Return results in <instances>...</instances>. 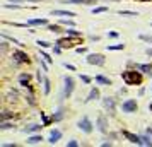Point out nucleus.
I'll return each instance as SVG.
<instances>
[{
  "label": "nucleus",
  "mask_w": 152,
  "mask_h": 147,
  "mask_svg": "<svg viewBox=\"0 0 152 147\" xmlns=\"http://www.w3.org/2000/svg\"><path fill=\"white\" fill-rule=\"evenodd\" d=\"M137 2H149V0H137Z\"/></svg>",
  "instance_id": "obj_52"
},
{
  "label": "nucleus",
  "mask_w": 152,
  "mask_h": 147,
  "mask_svg": "<svg viewBox=\"0 0 152 147\" xmlns=\"http://www.w3.org/2000/svg\"><path fill=\"white\" fill-rule=\"evenodd\" d=\"M121 134H123L125 139H128V142L137 144V146H142V137H139V135H135V134H132V132H128V130H123Z\"/></svg>",
  "instance_id": "obj_10"
},
{
  "label": "nucleus",
  "mask_w": 152,
  "mask_h": 147,
  "mask_svg": "<svg viewBox=\"0 0 152 147\" xmlns=\"http://www.w3.org/2000/svg\"><path fill=\"white\" fill-rule=\"evenodd\" d=\"M5 99H7V103H15L19 99V91L17 89H9L7 94H5Z\"/></svg>",
  "instance_id": "obj_12"
},
{
  "label": "nucleus",
  "mask_w": 152,
  "mask_h": 147,
  "mask_svg": "<svg viewBox=\"0 0 152 147\" xmlns=\"http://www.w3.org/2000/svg\"><path fill=\"white\" fill-rule=\"evenodd\" d=\"M63 84H65L63 96H65V98H70L72 92H74V89H75V80H74V77H70V75L63 77Z\"/></svg>",
  "instance_id": "obj_6"
},
{
  "label": "nucleus",
  "mask_w": 152,
  "mask_h": 147,
  "mask_svg": "<svg viewBox=\"0 0 152 147\" xmlns=\"http://www.w3.org/2000/svg\"><path fill=\"white\" fill-rule=\"evenodd\" d=\"M60 139H62V130L55 128V130H51V132H50V137H48V144L55 146V144H56Z\"/></svg>",
  "instance_id": "obj_11"
},
{
  "label": "nucleus",
  "mask_w": 152,
  "mask_h": 147,
  "mask_svg": "<svg viewBox=\"0 0 152 147\" xmlns=\"http://www.w3.org/2000/svg\"><path fill=\"white\" fill-rule=\"evenodd\" d=\"M36 77H38V82H41V80H44V79L41 77V74H36Z\"/></svg>",
  "instance_id": "obj_47"
},
{
  "label": "nucleus",
  "mask_w": 152,
  "mask_h": 147,
  "mask_svg": "<svg viewBox=\"0 0 152 147\" xmlns=\"http://www.w3.org/2000/svg\"><path fill=\"white\" fill-rule=\"evenodd\" d=\"M26 101H27V103H29L31 106H36V101H34V96H31V94H29V96H26Z\"/></svg>",
  "instance_id": "obj_39"
},
{
  "label": "nucleus",
  "mask_w": 152,
  "mask_h": 147,
  "mask_svg": "<svg viewBox=\"0 0 152 147\" xmlns=\"http://www.w3.org/2000/svg\"><path fill=\"white\" fill-rule=\"evenodd\" d=\"M29 26H48V19L41 17V19H29L27 21Z\"/></svg>",
  "instance_id": "obj_19"
},
{
  "label": "nucleus",
  "mask_w": 152,
  "mask_h": 147,
  "mask_svg": "<svg viewBox=\"0 0 152 147\" xmlns=\"http://www.w3.org/2000/svg\"><path fill=\"white\" fill-rule=\"evenodd\" d=\"M29 79H31L29 74H21V75H19V82H21V86H22V87H27L29 91H33V87H31V84H29Z\"/></svg>",
  "instance_id": "obj_14"
},
{
  "label": "nucleus",
  "mask_w": 152,
  "mask_h": 147,
  "mask_svg": "<svg viewBox=\"0 0 152 147\" xmlns=\"http://www.w3.org/2000/svg\"><path fill=\"white\" fill-rule=\"evenodd\" d=\"M151 91H152V87H151Z\"/></svg>",
  "instance_id": "obj_53"
},
{
  "label": "nucleus",
  "mask_w": 152,
  "mask_h": 147,
  "mask_svg": "<svg viewBox=\"0 0 152 147\" xmlns=\"http://www.w3.org/2000/svg\"><path fill=\"white\" fill-rule=\"evenodd\" d=\"M63 3H75V5H96L98 0H65Z\"/></svg>",
  "instance_id": "obj_17"
},
{
  "label": "nucleus",
  "mask_w": 152,
  "mask_h": 147,
  "mask_svg": "<svg viewBox=\"0 0 152 147\" xmlns=\"http://www.w3.org/2000/svg\"><path fill=\"white\" fill-rule=\"evenodd\" d=\"M121 110H123V113H135L139 110L137 99H127V101H123L121 103Z\"/></svg>",
  "instance_id": "obj_7"
},
{
  "label": "nucleus",
  "mask_w": 152,
  "mask_h": 147,
  "mask_svg": "<svg viewBox=\"0 0 152 147\" xmlns=\"http://www.w3.org/2000/svg\"><path fill=\"white\" fill-rule=\"evenodd\" d=\"M39 65L43 67L44 72H48V62H46V60H39Z\"/></svg>",
  "instance_id": "obj_41"
},
{
  "label": "nucleus",
  "mask_w": 152,
  "mask_h": 147,
  "mask_svg": "<svg viewBox=\"0 0 152 147\" xmlns=\"http://www.w3.org/2000/svg\"><path fill=\"white\" fill-rule=\"evenodd\" d=\"M96 99H99V89H98V87H92L91 92H89L87 98H86V103H91V101H96Z\"/></svg>",
  "instance_id": "obj_18"
},
{
  "label": "nucleus",
  "mask_w": 152,
  "mask_h": 147,
  "mask_svg": "<svg viewBox=\"0 0 152 147\" xmlns=\"http://www.w3.org/2000/svg\"><path fill=\"white\" fill-rule=\"evenodd\" d=\"M65 34H68V36H74V38H79V36H82V33H80V31H75L74 27H67V29H65Z\"/></svg>",
  "instance_id": "obj_23"
},
{
  "label": "nucleus",
  "mask_w": 152,
  "mask_h": 147,
  "mask_svg": "<svg viewBox=\"0 0 152 147\" xmlns=\"http://www.w3.org/2000/svg\"><path fill=\"white\" fill-rule=\"evenodd\" d=\"M44 125H38V123H31V125H27L26 128H22V132L24 134H38V132H41V128H43Z\"/></svg>",
  "instance_id": "obj_13"
},
{
  "label": "nucleus",
  "mask_w": 152,
  "mask_h": 147,
  "mask_svg": "<svg viewBox=\"0 0 152 147\" xmlns=\"http://www.w3.org/2000/svg\"><path fill=\"white\" fill-rule=\"evenodd\" d=\"M103 106H104V110L110 113V115H115L116 113V99L115 98H104L103 99Z\"/></svg>",
  "instance_id": "obj_8"
},
{
  "label": "nucleus",
  "mask_w": 152,
  "mask_h": 147,
  "mask_svg": "<svg viewBox=\"0 0 152 147\" xmlns=\"http://www.w3.org/2000/svg\"><path fill=\"white\" fill-rule=\"evenodd\" d=\"M41 58H43V60H46L48 63H51V62H53V58H51L48 53H44V51H41Z\"/></svg>",
  "instance_id": "obj_37"
},
{
  "label": "nucleus",
  "mask_w": 152,
  "mask_h": 147,
  "mask_svg": "<svg viewBox=\"0 0 152 147\" xmlns=\"http://www.w3.org/2000/svg\"><path fill=\"white\" fill-rule=\"evenodd\" d=\"M12 62H14L15 65L29 63V57H27V53H24L22 50H14V53H12Z\"/></svg>",
  "instance_id": "obj_5"
},
{
  "label": "nucleus",
  "mask_w": 152,
  "mask_h": 147,
  "mask_svg": "<svg viewBox=\"0 0 152 147\" xmlns=\"http://www.w3.org/2000/svg\"><path fill=\"white\" fill-rule=\"evenodd\" d=\"M72 38H74V36H72ZM72 38L67 34V38H58L55 45H58V46H62V48H72L74 45L80 43V39H82V36H79V38H75V39H72Z\"/></svg>",
  "instance_id": "obj_2"
},
{
  "label": "nucleus",
  "mask_w": 152,
  "mask_h": 147,
  "mask_svg": "<svg viewBox=\"0 0 152 147\" xmlns=\"http://www.w3.org/2000/svg\"><path fill=\"white\" fill-rule=\"evenodd\" d=\"M9 2H15V3H19V2H22V0H9Z\"/></svg>",
  "instance_id": "obj_50"
},
{
  "label": "nucleus",
  "mask_w": 152,
  "mask_h": 147,
  "mask_svg": "<svg viewBox=\"0 0 152 147\" xmlns=\"http://www.w3.org/2000/svg\"><path fill=\"white\" fill-rule=\"evenodd\" d=\"M135 67L144 74H152V63H135Z\"/></svg>",
  "instance_id": "obj_21"
},
{
  "label": "nucleus",
  "mask_w": 152,
  "mask_h": 147,
  "mask_svg": "<svg viewBox=\"0 0 152 147\" xmlns=\"http://www.w3.org/2000/svg\"><path fill=\"white\" fill-rule=\"evenodd\" d=\"M118 36H120V34H118L116 31H110V33H108V38H113V39H116Z\"/></svg>",
  "instance_id": "obj_42"
},
{
  "label": "nucleus",
  "mask_w": 152,
  "mask_h": 147,
  "mask_svg": "<svg viewBox=\"0 0 152 147\" xmlns=\"http://www.w3.org/2000/svg\"><path fill=\"white\" fill-rule=\"evenodd\" d=\"M77 146H79L77 140H70V142H67V147H77Z\"/></svg>",
  "instance_id": "obj_44"
},
{
  "label": "nucleus",
  "mask_w": 152,
  "mask_h": 147,
  "mask_svg": "<svg viewBox=\"0 0 152 147\" xmlns=\"http://www.w3.org/2000/svg\"><path fill=\"white\" fill-rule=\"evenodd\" d=\"M51 15H56V17H60V15L75 17V12H72V10H60V9H53V10H51Z\"/></svg>",
  "instance_id": "obj_16"
},
{
  "label": "nucleus",
  "mask_w": 152,
  "mask_h": 147,
  "mask_svg": "<svg viewBox=\"0 0 152 147\" xmlns=\"http://www.w3.org/2000/svg\"><path fill=\"white\" fill-rule=\"evenodd\" d=\"M14 116H15V115H14L12 111H7V110L2 111V120H12Z\"/></svg>",
  "instance_id": "obj_29"
},
{
  "label": "nucleus",
  "mask_w": 152,
  "mask_h": 147,
  "mask_svg": "<svg viewBox=\"0 0 152 147\" xmlns=\"http://www.w3.org/2000/svg\"><path fill=\"white\" fill-rule=\"evenodd\" d=\"M149 110H151V111H152V103H151V104H149Z\"/></svg>",
  "instance_id": "obj_51"
},
{
  "label": "nucleus",
  "mask_w": 152,
  "mask_h": 147,
  "mask_svg": "<svg viewBox=\"0 0 152 147\" xmlns=\"http://www.w3.org/2000/svg\"><path fill=\"white\" fill-rule=\"evenodd\" d=\"M108 50H110V51H120V50H125V43H118V45H108Z\"/></svg>",
  "instance_id": "obj_24"
},
{
  "label": "nucleus",
  "mask_w": 152,
  "mask_h": 147,
  "mask_svg": "<svg viewBox=\"0 0 152 147\" xmlns=\"http://www.w3.org/2000/svg\"><path fill=\"white\" fill-rule=\"evenodd\" d=\"M2 38H3V39H7V41H10V43H14V45H19V46H24V45H22L21 41H17V39H15L14 36H9L7 33H2Z\"/></svg>",
  "instance_id": "obj_22"
},
{
  "label": "nucleus",
  "mask_w": 152,
  "mask_h": 147,
  "mask_svg": "<svg viewBox=\"0 0 152 147\" xmlns=\"http://www.w3.org/2000/svg\"><path fill=\"white\" fill-rule=\"evenodd\" d=\"M96 84H101V86H111L113 82H111V79H108V77H104V75H96Z\"/></svg>",
  "instance_id": "obj_20"
},
{
  "label": "nucleus",
  "mask_w": 152,
  "mask_h": 147,
  "mask_svg": "<svg viewBox=\"0 0 152 147\" xmlns=\"http://www.w3.org/2000/svg\"><path fill=\"white\" fill-rule=\"evenodd\" d=\"M41 120H43V125H44V127H48V125L51 123V120H53V118H48L44 113H41Z\"/></svg>",
  "instance_id": "obj_34"
},
{
  "label": "nucleus",
  "mask_w": 152,
  "mask_h": 147,
  "mask_svg": "<svg viewBox=\"0 0 152 147\" xmlns=\"http://www.w3.org/2000/svg\"><path fill=\"white\" fill-rule=\"evenodd\" d=\"M43 86H44V96H48V94H50V91H51V82H50V79H46V77H44Z\"/></svg>",
  "instance_id": "obj_27"
},
{
  "label": "nucleus",
  "mask_w": 152,
  "mask_h": 147,
  "mask_svg": "<svg viewBox=\"0 0 152 147\" xmlns=\"http://www.w3.org/2000/svg\"><path fill=\"white\" fill-rule=\"evenodd\" d=\"M110 10V7H106V5H101V7H94L92 9V14L96 15V14H104V12H108Z\"/></svg>",
  "instance_id": "obj_25"
},
{
  "label": "nucleus",
  "mask_w": 152,
  "mask_h": 147,
  "mask_svg": "<svg viewBox=\"0 0 152 147\" xmlns=\"http://www.w3.org/2000/svg\"><path fill=\"white\" fill-rule=\"evenodd\" d=\"M147 134H149V135H151V137H152V128H151V127L147 128Z\"/></svg>",
  "instance_id": "obj_49"
},
{
  "label": "nucleus",
  "mask_w": 152,
  "mask_h": 147,
  "mask_svg": "<svg viewBox=\"0 0 152 147\" xmlns=\"http://www.w3.org/2000/svg\"><path fill=\"white\" fill-rule=\"evenodd\" d=\"M48 29L51 33H60V26H55V24H48Z\"/></svg>",
  "instance_id": "obj_36"
},
{
  "label": "nucleus",
  "mask_w": 152,
  "mask_h": 147,
  "mask_svg": "<svg viewBox=\"0 0 152 147\" xmlns=\"http://www.w3.org/2000/svg\"><path fill=\"white\" fill-rule=\"evenodd\" d=\"M0 46H2V55H5V53H7V50H9V43H5V41H3V43H0Z\"/></svg>",
  "instance_id": "obj_40"
},
{
  "label": "nucleus",
  "mask_w": 152,
  "mask_h": 147,
  "mask_svg": "<svg viewBox=\"0 0 152 147\" xmlns=\"http://www.w3.org/2000/svg\"><path fill=\"white\" fill-rule=\"evenodd\" d=\"M77 127H79V130H82L84 134H92V130H94V125H92V122L89 120V116H82V118L77 122Z\"/></svg>",
  "instance_id": "obj_4"
},
{
  "label": "nucleus",
  "mask_w": 152,
  "mask_h": 147,
  "mask_svg": "<svg viewBox=\"0 0 152 147\" xmlns=\"http://www.w3.org/2000/svg\"><path fill=\"white\" fill-rule=\"evenodd\" d=\"M121 79L127 86H140L144 82V77H142V70H123L121 72Z\"/></svg>",
  "instance_id": "obj_1"
},
{
  "label": "nucleus",
  "mask_w": 152,
  "mask_h": 147,
  "mask_svg": "<svg viewBox=\"0 0 152 147\" xmlns=\"http://www.w3.org/2000/svg\"><path fill=\"white\" fill-rule=\"evenodd\" d=\"M41 140H43V135H41V134H34V135H29V137H27L26 144H27V146H36V144H39Z\"/></svg>",
  "instance_id": "obj_15"
},
{
  "label": "nucleus",
  "mask_w": 152,
  "mask_h": 147,
  "mask_svg": "<svg viewBox=\"0 0 152 147\" xmlns=\"http://www.w3.org/2000/svg\"><path fill=\"white\" fill-rule=\"evenodd\" d=\"M91 39H92V41H99V36H94V34H92V36H91Z\"/></svg>",
  "instance_id": "obj_46"
},
{
  "label": "nucleus",
  "mask_w": 152,
  "mask_h": 147,
  "mask_svg": "<svg viewBox=\"0 0 152 147\" xmlns=\"http://www.w3.org/2000/svg\"><path fill=\"white\" fill-rule=\"evenodd\" d=\"M142 146L152 147V139H151V135H149V134H147V135H144V137H142Z\"/></svg>",
  "instance_id": "obj_30"
},
{
  "label": "nucleus",
  "mask_w": 152,
  "mask_h": 147,
  "mask_svg": "<svg viewBox=\"0 0 152 147\" xmlns=\"http://www.w3.org/2000/svg\"><path fill=\"white\" fill-rule=\"evenodd\" d=\"M12 127H14V125H12L9 120H2V122H0V130H9V128H12Z\"/></svg>",
  "instance_id": "obj_28"
},
{
  "label": "nucleus",
  "mask_w": 152,
  "mask_h": 147,
  "mask_svg": "<svg viewBox=\"0 0 152 147\" xmlns=\"http://www.w3.org/2000/svg\"><path fill=\"white\" fill-rule=\"evenodd\" d=\"M118 14L120 15H130V17H137L139 15V12H135V10H123V9L118 10Z\"/></svg>",
  "instance_id": "obj_26"
},
{
  "label": "nucleus",
  "mask_w": 152,
  "mask_h": 147,
  "mask_svg": "<svg viewBox=\"0 0 152 147\" xmlns=\"http://www.w3.org/2000/svg\"><path fill=\"white\" fill-rule=\"evenodd\" d=\"M139 38H140L142 41H147V43H151L152 45V36H149V34H140Z\"/></svg>",
  "instance_id": "obj_35"
},
{
  "label": "nucleus",
  "mask_w": 152,
  "mask_h": 147,
  "mask_svg": "<svg viewBox=\"0 0 152 147\" xmlns=\"http://www.w3.org/2000/svg\"><path fill=\"white\" fill-rule=\"evenodd\" d=\"M63 67H65V69H68V70H75V65H72V63H67V62L63 63Z\"/></svg>",
  "instance_id": "obj_43"
},
{
  "label": "nucleus",
  "mask_w": 152,
  "mask_h": 147,
  "mask_svg": "<svg viewBox=\"0 0 152 147\" xmlns=\"http://www.w3.org/2000/svg\"><path fill=\"white\" fill-rule=\"evenodd\" d=\"M62 118H63V110L60 108V110L56 111V115H53V122H60Z\"/></svg>",
  "instance_id": "obj_32"
},
{
  "label": "nucleus",
  "mask_w": 152,
  "mask_h": 147,
  "mask_svg": "<svg viewBox=\"0 0 152 147\" xmlns=\"http://www.w3.org/2000/svg\"><path fill=\"white\" fill-rule=\"evenodd\" d=\"M96 127H98V130H99L101 134H108V120H106L104 115H99V116H98Z\"/></svg>",
  "instance_id": "obj_9"
},
{
  "label": "nucleus",
  "mask_w": 152,
  "mask_h": 147,
  "mask_svg": "<svg viewBox=\"0 0 152 147\" xmlns=\"http://www.w3.org/2000/svg\"><path fill=\"white\" fill-rule=\"evenodd\" d=\"M145 53H147L149 57H152V48H149V50H145Z\"/></svg>",
  "instance_id": "obj_48"
},
{
  "label": "nucleus",
  "mask_w": 152,
  "mask_h": 147,
  "mask_svg": "<svg viewBox=\"0 0 152 147\" xmlns=\"http://www.w3.org/2000/svg\"><path fill=\"white\" fill-rule=\"evenodd\" d=\"M86 60H87L89 65H96V67H103V65L106 63V58H104V55H101V53H89Z\"/></svg>",
  "instance_id": "obj_3"
},
{
  "label": "nucleus",
  "mask_w": 152,
  "mask_h": 147,
  "mask_svg": "<svg viewBox=\"0 0 152 147\" xmlns=\"http://www.w3.org/2000/svg\"><path fill=\"white\" fill-rule=\"evenodd\" d=\"M80 80H82L84 84H91V82H92V79H91L89 75H82V74H80Z\"/></svg>",
  "instance_id": "obj_38"
},
{
  "label": "nucleus",
  "mask_w": 152,
  "mask_h": 147,
  "mask_svg": "<svg viewBox=\"0 0 152 147\" xmlns=\"http://www.w3.org/2000/svg\"><path fill=\"white\" fill-rule=\"evenodd\" d=\"M75 51H77V53H87V48H86V46H80V48H77Z\"/></svg>",
  "instance_id": "obj_45"
},
{
  "label": "nucleus",
  "mask_w": 152,
  "mask_h": 147,
  "mask_svg": "<svg viewBox=\"0 0 152 147\" xmlns=\"http://www.w3.org/2000/svg\"><path fill=\"white\" fill-rule=\"evenodd\" d=\"M60 24H63V26H67V27H74V26H75V22H74V21H70V19H68V21H67V19H62V21H60Z\"/></svg>",
  "instance_id": "obj_33"
},
{
  "label": "nucleus",
  "mask_w": 152,
  "mask_h": 147,
  "mask_svg": "<svg viewBox=\"0 0 152 147\" xmlns=\"http://www.w3.org/2000/svg\"><path fill=\"white\" fill-rule=\"evenodd\" d=\"M36 45H38L39 48H50V46H51V43H48V41H44V39H38Z\"/></svg>",
  "instance_id": "obj_31"
}]
</instances>
